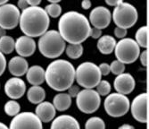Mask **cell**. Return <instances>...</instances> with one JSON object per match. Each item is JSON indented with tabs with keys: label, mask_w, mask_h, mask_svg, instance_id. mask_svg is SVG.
<instances>
[{
	"label": "cell",
	"mask_w": 149,
	"mask_h": 129,
	"mask_svg": "<svg viewBox=\"0 0 149 129\" xmlns=\"http://www.w3.org/2000/svg\"><path fill=\"white\" fill-rule=\"evenodd\" d=\"M90 31L88 19L76 11L64 13L58 22V32L69 44H81L89 37Z\"/></svg>",
	"instance_id": "6da1fadb"
},
{
	"label": "cell",
	"mask_w": 149,
	"mask_h": 129,
	"mask_svg": "<svg viewBox=\"0 0 149 129\" xmlns=\"http://www.w3.org/2000/svg\"><path fill=\"white\" fill-rule=\"evenodd\" d=\"M45 81L56 92L67 91L75 81V68L68 60L56 59L45 70Z\"/></svg>",
	"instance_id": "7a4b0ae2"
},
{
	"label": "cell",
	"mask_w": 149,
	"mask_h": 129,
	"mask_svg": "<svg viewBox=\"0 0 149 129\" xmlns=\"http://www.w3.org/2000/svg\"><path fill=\"white\" fill-rule=\"evenodd\" d=\"M49 24V16L40 6H28L21 13L19 25L25 36L32 39L41 37L47 32Z\"/></svg>",
	"instance_id": "3957f363"
},
{
	"label": "cell",
	"mask_w": 149,
	"mask_h": 129,
	"mask_svg": "<svg viewBox=\"0 0 149 129\" xmlns=\"http://www.w3.org/2000/svg\"><path fill=\"white\" fill-rule=\"evenodd\" d=\"M38 47L39 52L47 59H57L65 50L66 42L58 31L50 30L39 37Z\"/></svg>",
	"instance_id": "277c9868"
},
{
	"label": "cell",
	"mask_w": 149,
	"mask_h": 129,
	"mask_svg": "<svg viewBox=\"0 0 149 129\" xmlns=\"http://www.w3.org/2000/svg\"><path fill=\"white\" fill-rule=\"evenodd\" d=\"M101 77L98 66L93 62H83L75 69V80L78 85L84 89L96 88Z\"/></svg>",
	"instance_id": "5b68a950"
},
{
	"label": "cell",
	"mask_w": 149,
	"mask_h": 129,
	"mask_svg": "<svg viewBox=\"0 0 149 129\" xmlns=\"http://www.w3.org/2000/svg\"><path fill=\"white\" fill-rule=\"evenodd\" d=\"M112 17L117 27L127 30L136 24L139 14L136 7L133 5L121 0L120 4L114 7Z\"/></svg>",
	"instance_id": "8992f818"
},
{
	"label": "cell",
	"mask_w": 149,
	"mask_h": 129,
	"mask_svg": "<svg viewBox=\"0 0 149 129\" xmlns=\"http://www.w3.org/2000/svg\"><path fill=\"white\" fill-rule=\"evenodd\" d=\"M116 60L124 65L132 64L136 61L140 55V48L135 39L131 38H124L116 42L114 49Z\"/></svg>",
	"instance_id": "52a82bcc"
},
{
	"label": "cell",
	"mask_w": 149,
	"mask_h": 129,
	"mask_svg": "<svg viewBox=\"0 0 149 129\" xmlns=\"http://www.w3.org/2000/svg\"><path fill=\"white\" fill-rule=\"evenodd\" d=\"M130 102L126 95L117 92L110 93L104 99V110L112 118H120L130 110Z\"/></svg>",
	"instance_id": "ba28073f"
},
{
	"label": "cell",
	"mask_w": 149,
	"mask_h": 129,
	"mask_svg": "<svg viewBox=\"0 0 149 129\" xmlns=\"http://www.w3.org/2000/svg\"><path fill=\"white\" fill-rule=\"evenodd\" d=\"M78 109L85 114H93L101 105V97L94 89H83L76 97Z\"/></svg>",
	"instance_id": "9c48e42d"
},
{
	"label": "cell",
	"mask_w": 149,
	"mask_h": 129,
	"mask_svg": "<svg viewBox=\"0 0 149 129\" xmlns=\"http://www.w3.org/2000/svg\"><path fill=\"white\" fill-rule=\"evenodd\" d=\"M8 127L9 129H43V125L35 113L25 111L13 117Z\"/></svg>",
	"instance_id": "30bf717a"
},
{
	"label": "cell",
	"mask_w": 149,
	"mask_h": 129,
	"mask_svg": "<svg viewBox=\"0 0 149 129\" xmlns=\"http://www.w3.org/2000/svg\"><path fill=\"white\" fill-rule=\"evenodd\" d=\"M21 16L19 8L13 4L6 3L0 6V28L13 30L18 26Z\"/></svg>",
	"instance_id": "8fae6325"
},
{
	"label": "cell",
	"mask_w": 149,
	"mask_h": 129,
	"mask_svg": "<svg viewBox=\"0 0 149 129\" xmlns=\"http://www.w3.org/2000/svg\"><path fill=\"white\" fill-rule=\"evenodd\" d=\"M148 95L142 92L134 98L130 106L132 117L135 120L140 123H147L148 120Z\"/></svg>",
	"instance_id": "7c38bea8"
},
{
	"label": "cell",
	"mask_w": 149,
	"mask_h": 129,
	"mask_svg": "<svg viewBox=\"0 0 149 129\" xmlns=\"http://www.w3.org/2000/svg\"><path fill=\"white\" fill-rule=\"evenodd\" d=\"M112 20L111 11L107 7L99 6L95 7L89 14V23L94 26V28L103 30L109 26Z\"/></svg>",
	"instance_id": "4fadbf2b"
},
{
	"label": "cell",
	"mask_w": 149,
	"mask_h": 129,
	"mask_svg": "<svg viewBox=\"0 0 149 129\" xmlns=\"http://www.w3.org/2000/svg\"><path fill=\"white\" fill-rule=\"evenodd\" d=\"M5 92L11 99H18L26 92V83L20 77H12L5 84Z\"/></svg>",
	"instance_id": "5bb4252c"
},
{
	"label": "cell",
	"mask_w": 149,
	"mask_h": 129,
	"mask_svg": "<svg viewBox=\"0 0 149 129\" xmlns=\"http://www.w3.org/2000/svg\"><path fill=\"white\" fill-rule=\"evenodd\" d=\"M113 86L117 93L128 95L134 91L136 81L130 74L123 73L116 76L113 82Z\"/></svg>",
	"instance_id": "9a60e30c"
},
{
	"label": "cell",
	"mask_w": 149,
	"mask_h": 129,
	"mask_svg": "<svg viewBox=\"0 0 149 129\" xmlns=\"http://www.w3.org/2000/svg\"><path fill=\"white\" fill-rule=\"evenodd\" d=\"M36 48L37 45L35 40L28 36H21L15 40V49L20 56L24 57V59L32 56L35 53Z\"/></svg>",
	"instance_id": "2e32d148"
},
{
	"label": "cell",
	"mask_w": 149,
	"mask_h": 129,
	"mask_svg": "<svg viewBox=\"0 0 149 129\" xmlns=\"http://www.w3.org/2000/svg\"><path fill=\"white\" fill-rule=\"evenodd\" d=\"M7 66L11 75H13L15 77H21L26 75L27 71L29 69V63L24 57L15 56L9 60Z\"/></svg>",
	"instance_id": "e0dca14e"
},
{
	"label": "cell",
	"mask_w": 149,
	"mask_h": 129,
	"mask_svg": "<svg viewBox=\"0 0 149 129\" xmlns=\"http://www.w3.org/2000/svg\"><path fill=\"white\" fill-rule=\"evenodd\" d=\"M35 114L41 120L42 123H48L53 121L54 118H55L56 115V110L51 102H43L38 104L35 109Z\"/></svg>",
	"instance_id": "ac0fdd59"
},
{
	"label": "cell",
	"mask_w": 149,
	"mask_h": 129,
	"mask_svg": "<svg viewBox=\"0 0 149 129\" xmlns=\"http://www.w3.org/2000/svg\"><path fill=\"white\" fill-rule=\"evenodd\" d=\"M50 129H80L79 121L71 115H61L54 118Z\"/></svg>",
	"instance_id": "d6986e66"
},
{
	"label": "cell",
	"mask_w": 149,
	"mask_h": 129,
	"mask_svg": "<svg viewBox=\"0 0 149 129\" xmlns=\"http://www.w3.org/2000/svg\"><path fill=\"white\" fill-rule=\"evenodd\" d=\"M26 77L32 86H40L45 82V70L40 66H32L27 71Z\"/></svg>",
	"instance_id": "ffe728a7"
},
{
	"label": "cell",
	"mask_w": 149,
	"mask_h": 129,
	"mask_svg": "<svg viewBox=\"0 0 149 129\" xmlns=\"http://www.w3.org/2000/svg\"><path fill=\"white\" fill-rule=\"evenodd\" d=\"M97 49L104 55H109L114 51L116 46V40L110 35H104L98 39Z\"/></svg>",
	"instance_id": "44dd1931"
},
{
	"label": "cell",
	"mask_w": 149,
	"mask_h": 129,
	"mask_svg": "<svg viewBox=\"0 0 149 129\" xmlns=\"http://www.w3.org/2000/svg\"><path fill=\"white\" fill-rule=\"evenodd\" d=\"M72 98L68 93L61 92L55 95L53 99V105L55 107L56 110L58 111H65L68 109L72 105Z\"/></svg>",
	"instance_id": "7402d4cb"
},
{
	"label": "cell",
	"mask_w": 149,
	"mask_h": 129,
	"mask_svg": "<svg viewBox=\"0 0 149 129\" xmlns=\"http://www.w3.org/2000/svg\"><path fill=\"white\" fill-rule=\"evenodd\" d=\"M27 99L32 104H39L46 99V91L41 86H31L27 92Z\"/></svg>",
	"instance_id": "603a6c76"
},
{
	"label": "cell",
	"mask_w": 149,
	"mask_h": 129,
	"mask_svg": "<svg viewBox=\"0 0 149 129\" xmlns=\"http://www.w3.org/2000/svg\"><path fill=\"white\" fill-rule=\"evenodd\" d=\"M15 40L11 36H4L0 38V52L4 55L11 54L15 50Z\"/></svg>",
	"instance_id": "cb8c5ba5"
},
{
	"label": "cell",
	"mask_w": 149,
	"mask_h": 129,
	"mask_svg": "<svg viewBox=\"0 0 149 129\" xmlns=\"http://www.w3.org/2000/svg\"><path fill=\"white\" fill-rule=\"evenodd\" d=\"M84 48L82 44H69L65 48L66 55L72 59H78L82 56Z\"/></svg>",
	"instance_id": "d4e9b609"
},
{
	"label": "cell",
	"mask_w": 149,
	"mask_h": 129,
	"mask_svg": "<svg viewBox=\"0 0 149 129\" xmlns=\"http://www.w3.org/2000/svg\"><path fill=\"white\" fill-rule=\"evenodd\" d=\"M147 35H148V32H147V26H142L140 27L139 30L137 31L136 32V35H135V41L137 42V44L139 46V48H144V49H146L147 48Z\"/></svg>",
	"instance_id": "484cf974"
},
{
	"label": "cell",
	"mask_w": 149,
	"mask_h": 129,
	"mask_svg": "<svg viewBox=\"0 0 149 129\" xmlns=\"http://www.w3.org/2000/svg\"><path fill=\"white\" fill-rule=\"evenodd\" d=\"M4 110H5V112L7 116L13 118L20 113L21 105L17 100L11 99V100H8V102L5 104Z\"/></svg>",
	"instance_id": "4316f807"
},
{
	"label": "cell",
	"mask_w": 149,
	"mask_h": 129,
	"mask_svg": "<svg viewBox=\"0 0 149 129\" xmlns=\"http://www.w3.org/2000/svg\"><path fill=\"white\" fill-rule=\"evenodd\" d=\"M85 129H105V123L99 117H91L87 120Z\"/></svg>",
	"instance_id": "83f0119b"
},
{
	"label": "cell",
	"mask_w": 149,
	"mask_h": 129,
	"mask_svg": "<svg viewBox=\"0 0 149 129\" xmlns=\"http://www.w3.org/2000/svg\"><path fill=\"white\" fill-rule=\"evenodd\" d=\"M97 92L99 94V96H107L111 93V90H112V86L110 84V82L106 81V80H101L99 82V83L97 86Z\"/></svg>",
	"instance_id": "f1b7e54d"
},
{
	"label": "cell",
	"mask_w": 149,
	"mask_h": 129,
	"mask_svg": "<svg viewBox=\"0 0 149 129\" xmlns=\"http://www.w3.org/2000/svg\"><path fill=\"white\" fill-rule=\"evenodd\" d=\"M47 16L49 17L57 18L62 13V6L59 4H48L45 8Z\"/></svg>",
	"instance_id": "f546056e"
},
{
	"label": "cell",
	"mask_w": 149,
	"mask_h": 129,
	"mask_svg": "<svg viewBox=\"0 0 149 129\" xmlns=\"http://www.w3.org/2000/svg\"><path fill=\"white\" fill-rule=\"evenodd\" d=\"M110 70L115 75H121V74H123L125 71V65L118 60H113L110 64Z\"/></svg>",
	"instance_id": "4dcf8cb0"
},
{
	"label": "cell",
	"mask_w": 149,
	"mask_h": 129,
	"mask_svg": "<svg viewBox=\"0 0 149 129\" xmlns=\"http://www.w3.org/2000/svg\"><path fill=\"white\" fill-rule=\"evenodd\" d=\"M98 68L100 70V73L101 75L106 76L111 73V70H110V65L107 64V63H101L98 66Z\"/></svg>",
	"instance_id": "1f68e13d"
},
{
	"label": "cell",
	"mask_w": 149,
	"mask_h": 129,
	"mask_svg": "<svg viewBox=\"0 0 149 129\" xmlns=\"http://www.w3.org/2000/svg\"><path fill=\"white\" fill-rule=\"evenodd\" d=\"M6 66H7V63H6V56H5V55L3 53L0 52V76L4 74Z\"/></svg>",
	"instance_id": "d6a6232c"
},
{
	"label": "cell",
	"mask_w": 149,
	"mask_h": 129,
	"mask_svg": "<svg viewBox=\"0 0 149 129\" xmlns=\"http://www.w3.org/2000/svg\"><path fill=\"white\" fill-rule=\"evenodd\" d=\"M114 35L116 38L118 39H123L126 37L127 35V30L125 29H123V28H119V27H116L114 29Z\"/></svg>",
	"instance_id": "836d02e7"
},
{
	"label": "cell",
	"mask_w": 149,
	"mask_h": 129,
	"mask_svg": "<svg viewBox=\"0 0 149 129\" xmlns=\"http://www.w3.org/2000/svg\"><path fill=\"white\" fill-rule=\"evenodd\" d=\"M67 91H68V92H67V93H68L71 96V98L72 99V98L77 97L78 93L79 92V88L78 85H72Z\"/></svg>",
	"instance_id": "e575fe53"
},
{
	"label": "cell",
	"mask_w": 149,
	"mask_h": 129,
	"mask_svg": "<svg viewBox=\"0 0 149 129\" xmlns=\"http://www.w3.org/2000/svg\"><path fill=\"white\" fill-rule=\"evenodd\" d=\"M102 36V30H99V29L97 28H91V31H90V35L89 37H91L92 39H97Z\"/></svg>",
	"instance_id": "d590c367"
},
{
	"label": "cell",
	"mask_w": 149,
	"mask_h": 129,
	"mask_svg": "<svg viewBox=\"0 0 149 129\" xmlns=\"http://www.w3.org/2000/svg\"><path fill=\"white\" fill-rule=\"evenodd\" d=\"M139 59H140V62L142 64L143 66H147V50H144L140 55H139Z\"/></svg>",
	"instance_id": "8d00e7d4"
},
{
	"label": "cell",
	"mask_w": 149,
	"mask_h": 129,
	"mask_svg": "<svg viewBox=\"0 0 149 129\" xmlns=\"http://www.w3.org/2000/svg\"><path fill=\"white\" fill-rule=\"evenodd\" d=\"M28 6H29V5H28V3H27V0H19L18 3H17V7L19 8V10L22 9L23 11Z\"/></svg>",
	"instance_id": "74e56055"
},
{
	"label": "cell",
	"mask_w": 149,
	"mask_h": 129,
	"mask_svg": "<svg viewBox=\"0 0 149 129\" xmlns=\"http://www.w3.org/2000/svg\"><path fill=\"white\" fill-rule=\"evenodd\" d=\"M29 6H39V5L41 4L40 0H27Z\"/></svg>",
	"instance_id": "f35d334b"
},
{
	"label": "cell",
	"mask_w": 149,
	"mask_h": 129,
	"mask_svg": "<svg viewBox=\"0 0 149 129\" xmlns=\"http://www.w3.org/2000/svg\"><path fill=\"white\" fill-rule=\"evenodd\" d=\"M121 1V0H106L105 3L109 6H113L115 7L116 6H118L120 4V2Z\"/></svg>",
	"instance_id": "ab89813d"
},
{
	"label": "cell",
	"mask_w": 149,
	"mask_h": 129,
	"mask_svg": "<svg viewBox=\"0 0 149 129\" xmlns=\"http://www.w3.org/2000/svg\"><path fill=\"white\" fill-rule=\"evenodd\" d=\"M91 2L89 1V0H84V1L81 2V7H82L83 9L85 10H88L91 7Z\"/></svg>",
	"instance_id": "60d3db41"
},
{
	"label": "cell",
	"mask_w": 149,
	"mask_h": 129,
	"mask_svg": "<svg viewBox=\"0 0 149 129\" xmlns=\"http://www.w3.org/2000/svg\"><path fill=\"white\" fill-rule=\"evenodd\" d=\"M118 129H135V127L130 124H123V125H121L120 126H119Z\"/></svg>",
	"instance_id": "b9f144b4"
},
{
	"label": "cell",
	"mask_w": 149,
	"mask_h": 129,
	"mask_svg": "<svg viewBox=\"0 0 149 129\" xmlns=\"http://www.w3.org/2000/svg\"><path fill=\"white\" fill-rule=\"evenodd\" d=\"M6 35V31L4 30V29H2V28H0V38H2V37H4Z\"/></svg>",
	"instance_id": "7bdbcfd3"
},
{
	"label": "cell",
	"mask_w": 149,
	"mask_h": 129,
	"mask_svg": "<svg viewBox=\"0 0 149 129\" xmlns=\"http://www.w3.org/2000/svg\"><path fill=\"white\" fill-rule=\"evenodd\" d=\"M0 129H9V127L3 122H0Z\"/></svg>",
	"instance_id": "ee69618b"
},
{
	"label": "cell",
	"mask_w": 149,
	"mask_h": 129,
	"mask_svg": "<svg viewBox=\"0 0 149 129\" xmlns=\"http://www.w3.org/2000/svg\"><path fill=\"white\" fill-rule=\"evenodd\" d=\"M6 3H8L7 0H0V6L5 5V4H6Z\"/></svg>",
	"instance_id": "f6af8a7d"
}]
</instances>
